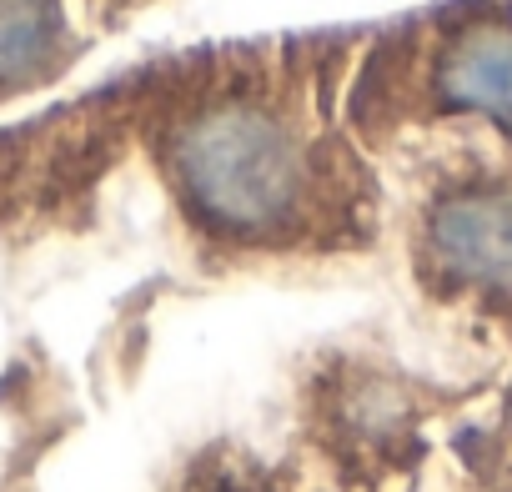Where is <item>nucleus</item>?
<instances>
[{"label": "nucleus", "instance_id": "nucleus-1", "mask_svg": "<svg viewBox=\"0 0 512 492\" xmlns=\"http://www.w3.org/2000/svg\"><path fill=\"white\" fill-rule=\"evenodd\" d=\"M176 176L191 206L231 236L282 231L307 191L302 141L262 106L226 101L201 111L176 141Z\"/></svg>", "mask_w": 512, "mask_h": 492}, {"label": "nucleus", "instance_id": "nucleus-2", "mask_svg": "<svg viewBox=\"0 0 512 492\" xmlns=\"http://www.w3.org/2000/svg\"><path fill=\"white\" fill-rule=\"evenodd\" d=\"M432 257L462 277L507 287L512 282V191H467L432 216Z\"/></svg>", "mask_w": 512, "mask_h": 492}, {"label": "nucleus", "instance_id": "nucleus-3", "mask_svg": "<svg viewBox=\"0 0 512 492\" xmlns=\"http://www.w3.org/2000/svg\"><path fill=\"white\" fill-rule=\"evenodd\" d=\"M442 91L457 106L512 121V36L507 31H472L452 51V61L442 71Z\"/></svg>", "mask_w": 512, "mask_h": 492}, {"label": "nucleus", "instance_id": "nucleus-4", "mask_svg": "<svg viewBox=\"0 0 512 492\" xmlns=\"http://www.w3.org/2000/svg\"><path fill=\"white\" fill-rule=\"evenodd\" d=\"M61 41L56 0H0V81L36 76Z\"/></svg>", "mask_w": 512, "mask_h": 492}]
</instances>
